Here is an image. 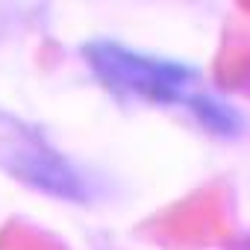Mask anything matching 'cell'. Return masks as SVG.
Listing matches in <instances>:
<instances>
[{
  "label": "cell",
  "instance_id": "6da1fadb",
  "mask_svg": "<svg viewBox=\"0 0 250 250\" xmlns=\"http://www.w3.org/2000/svg\"><path fill=\"white\" fill-rule=\"evenodd\" d=\"M94 68L100 77H106L109 85L133 91L136 97L153 100V103H171L188 115H194L200 124L227 130L229 127V112L215 100V94L188 71L183 68H162L153 59H142L127 50L103 47L91 53Z\"/></svg>",
  "mask_w": 250,
  "mask_h": 250
}]
</instances>
